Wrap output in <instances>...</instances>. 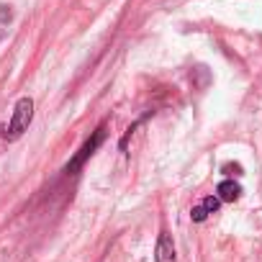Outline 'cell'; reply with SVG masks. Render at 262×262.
<instances>
[{
    "label": "cell",
    "mask_w": 262,
    "mask_h": 262,
    "mask_svg": "<svg viewBox=\"0 0 262 262\" xmlns=\"http://www.w3.org/2000/svg\"><path fill=\"white\" fill-rule=\"evenodd\" d=\"M201 203H203V208H206L208 213H216V211L221 208V198H219V195H208V198H203Z\"/></svg>",
    "instance_id": "5b68a950"
},
{
    "label": "cell",
    "mask_w": 262,
    "mask_h": 262,
    "mask_svg": "<svg viewBox=\"0 0 262 262\" xmlns=\"http://www.w3.org/2000/svg\"><path fill=\"white\" fill-rule=\"evenodd\" d=\"M216 195L221 198V203H234L242 195V185L234 183V180H221L219 188H216Z\"/></svg>",
    "instance_id": "277c9868"
},
{
    "label": "cell",
    "mask_w": 262,
    "mask_h": 262,
    "mask_svg": "<svg viewBox=\"0 0 262 262\" xmlns=\"http://www.w3.org/2000/svg\"><path fill=\"white\" fill-rule=\"evenodd\" d=\"M103 142H105V128L100 126V128L95 131V134H93V137H90V139L82 144V149H80V152L72 157V162L64 167V172H67V175H75V172H77V170H80V167H82V165H85V162H88L93 155H95V149H98Z\"/></svg>",
    "instance_id": "7a4b0ae2"
},
{
    "label": "cell",
    "mask_w": 262,
    "mask_h": 262,
    "mask_svg": "<svg viewBox=\"0 0 262 262\" xmlns=\"http://www.w3.org/2000/svg\"><path fill=\"white\" fill-rule=\"evenodd\" d=\"M224 172H226V175H242V165H236V162L231 165V162H229V165H224Z\"/></svg>",
    "instance_id": "52a82bcc"
},
{
    "label": "cell",
    "mask_w": 262,
    "mask_h": 262,
    "mask_svg": "<svg viewBox=\"0 0 262 262\" xmlns=\"http://www.w3.org/2000/svg\"><path fill=\"white\" fill-rule=\"evenodd\" d=\"M31 118H34V100L31 98H21L16 103V108H13V116H11L6 131H3V137L6 139H18L24 131L29 128Z\"/></svg>",
    "instance_id": "6da1fadb"
},
{
    "label": "cell",
    "mask_w": 262,
    "mask_h": 262,
    "mask_svg": "<svg viewBox=\"0 0 262 262\" xmlns=\"http://www.w3.org/2000/svg\"><path fill=\"white\" fill-rule=\"evenodd\" d=\"M155 262H178V257H175V244H172V236H170L167 231H162L160 239H157Z\"/></svg>",
    "instance_id": "3957f363"
},
{
    "label": "cell",
    "mask_w": 262,
    "mask_h": 262,
    "mask_svg": "<svg viewBox=\"0 0 262 262\" xmlns=\"http://www.w3.org/2000/svg\"><path fill=\"white\" fill-rule=\"evenodd\" d=\"M190 219H193L195 224H201V221H206V219H208V211L203 208V203H198V206H193V208H190Z\"/></svg>",
    "instance_id": "8992f818"
}]
</instances>
